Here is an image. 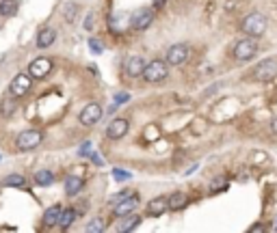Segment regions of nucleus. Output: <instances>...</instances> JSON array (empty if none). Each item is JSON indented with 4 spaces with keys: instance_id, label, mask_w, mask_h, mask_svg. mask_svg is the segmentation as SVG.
Masks as SVG:
<instances>
[{
    "instance_id": "f257e3e1",
    "label": "nucleus",
    "mask_w": 277,
    "mask_h": 233,
    "mask_svg": "<svg viewBox=\"0 0 277 233\" xmlns=\"http://www.w3.org/2000/svg\"><path fill=\"white\" fill-rule=\"evenodd\" d=\"M266 18L262 13H258V11H254V13H249L245 20H243V24H240V30L245 33L247 37H262L264 33H266Z\"/></svg>"
},
{
    "instance_id": "f03ea898",
    "label": "nucleus",
    "mask_w": 277,
    "mask_h": 233,
    "mask_svg": "<svg viewBox=\"0 0 277 233\" xmlns=\"http://www.w3.org/2000/svg\"><path fill=\"white\" fill-rule=\"evenodd\" d=\"M169 76V63L167 61H152L145 65V71H143V80L145 82H150V84H158L162 82V80H167Z\"/></svg>"
},
{
    "instance_id": "7ed1b4c3",
    "label": "nucleus",
    "mask_w": 277,
    "mask_h": 233,
    "mask_svg": "<svg viewBox=\"0 0 277 233\" xmlns=\"http://www.w3.org/2000/svg\"><path fill=\"white\" fill-rule=\"evenodd\" d=\"M251 78L260 84H266V82H273L277 78V59H264L262 63H258L251 71Z\"/></svg>"
},
{
    "instance_id": "20e7f679",
    "label": "nucleus",
    "mask_w": 277,
    "mask_h": 233,
    "mask_svg": "<svg viewBox=\"0 0 277 233\" xmlns=\"http://www.w3.org/2000/svg\"><path fill=\"white\" fill-rule=\"evenodd\" d=\"M258 50H260V45L256 41V37H245V39H240V41L234 43L232 54H234L236 61H251L258 54Z\"/></svg>"
},
{
    "instance_id": "39448f33",
    "label": "nucleus",
    "mask_w": 277,
    "mask_h": 233,
    "mask_svg": "<svg viewBox=\"0 0 277 233\" xmlns=\"http://www.w3.org/2000/svg\"><path fill=\"white\" fill-rule=\"evenodd\" d=\"M42 141H44V134L39 130H24L15 138V147L20 151H30V149H37L42 145Z\"/></svg>"
},
{
    "instance_id": "423d86ee",
    "label": "nucleus",
    "mask_w": 277,
    "mask_h": 233,
    "mask_svg": "<svg viewBox=\"0 0 277 233\" xmlns=\"http://www.w3.org/2000/svg\"><path fill=\"white\" fill-rule=\"evenodd\" d=\"M102 115H104V110H102V106L100 104H95V102H91V104H87V106L80 110V115H78V121H80V125H85V127H91V125H95L97 121L102 119Z\"/></svg>"
},
{
    "instance_id": "0eeeda50",
    "label": "nucleus",
    "mask_w": 277,
    "mask_h": 233,
    "mask_svg": "<svg viewBox=\"0 0 277 233\" xmlns=\"http://www.w3.org/2000/svg\"><path fill=\"white\" fill-rule=\"evenodd\" d=\"M189 45H184V43H176V45H171L169 50H167V63H169V67H182L186 65V61H189Z\"/></svg>"
},
{
    "instance_id": "6e6552de",
    "label": "nucleus",
    "mask_w": 277,
    "mask_h": 233,
    "mask_svg": "<svg viewBox=\"0 0 277 233\" xmlns=\"http://www.w3.org/2000/svg\"><path fill=\"white\" fill-rule=\"evenodd\" d=\"M52 61L50 59H35L28 65V74H30V78L32 80H44V78H48L50 76V71H52Z\"/></svg>"
},
{
    "instance_id": "1a4fd4ad",
    "label": "nucleus",
    "mask_w": 277,
    "mask_h": 233,
    "mask_svg": "<svg viewBox=\"0 0 277 233\" xmlns=\"http://www.w3.org/2000/svg\"><path fill=\"white\" fill-rule=\"evenodd\" d=\"M145 59L143 56H128V59L124 61V74L128 78H138V76H143V71H145Z\"/></svg>"
},
{
    "instance_id": "9d476101",
    "label": "nucleus",
    "mask_w": 277,
    "mask_h": 233,
    "mask_svg": "<svg viewBox=\"0 0 277 233\" xmlns=\"http://www.w3.org/2000/svg\"><path fill=\"white\" fill-rule=\"evenodd\" d=\"M30 84H32L30 74H18V76H15L11 82H9V93L15 95V98H22V95L28 93Z\"/></svg>"
},
{
    "instance_id": "9b49d317",
    "label": "nucleus",
    "mask_w": 277,
    "mask_h": 233,
    "mask_svg": "<svg viewBox=\"0 0 277 233\" xmlns=\"http://www.w3.org/2000/svg\"><path fill=\"white\" fill-rule=\"evenodd\" d=\"M136 207H138V197L132 192V195L126 197L124 201H119L117 205H113V214L119 216V218H124V216H128V214H134Z\"/></svg>"
},
{
    "instance_id": "f8f14e48",
    "label": "nucleus",
    "mask_w": 277,
    "mask_h": 233,
    "mask_svg": "<svg viewBox=\"0 0 277 233\" xmlns=\"http://www.w3.org/2000/svg\"><path fill=\"white\" fill-rule=\"evenodd\" d=\"M128 127H130L128 119H113V121L109 123V127H107V136L111 141H119L128 134Z\"/></svg>"
},
{
    "instance_id": "ddd939ff",
    "label": "nucleus",
    "mask_w": 277,
    "mask_h": 233,
    "mask_svg": "<svg viewBox=\"0 0 277 233\" xmlns=\"http://www.w3.org/2000/svg\"><path fill=\"white\" fill-rule=\"evenodd\" d=\"M154 20V9H138L134 15H132V22H130V26L134 30H145L152 24Z\"/></svg>"
},
{
    "instance_id": "4468645a",
    "label": "nucleus",
    "mask_w": 277,
    "mask_h": 233,
    "mask_svg": "<svg viewBox=\"0 0 277 233\" xmlns=\"http://www.w3.org/2000/svg\"><path fill=\"white\" fill-rule=\"evenodd\" d=\"M169 210V205H167V199L165 197H156V199H152L150 203H148V216H162Z\"/></svg>"
},
{
    "instance_id": "2eb2a0df",
    "label": "nucleus",
    "mask_w": 277,
    "mask_h": 233,
    "mask_svg": "<svg viewBox=\"0 0 277 233\" xmlns=\"http://www.w3.org/2000/svg\"><path fill=\"white\" fill-rule=\"evenodd\" d=\"M63 207L61 205H52L44 212V227H59V218H61Z\"/></svg>"
},
{
    "instance_id": "dca6fc26",
    "label": "nucleus",
    "mask_w": 277,
    "mask_h": 233,
    "mask_svg": "<svg viewBox=\"0 0 277 233\" xmlns=\"http://www.w3.org/2000/svg\"><path fill=\"white\" fill-rule=\"evenodd\" d=\"M85 186V181L83 177H78V175H70L67 179H65V195L67 197H76L80 190H83Z\"/></svg>"
},
{
    "instance_id": "f3484780",
    "label": "nucleus",
    "mask_w": 277,
    "mask_h": 233,
    "mask_svg": "<svg viewBox=\"0 0 277 233\" xmlns=\"http://www.w3.org/2000/svg\"><path fill=\"white\" fill-rule=\"evenodd\" d=\"M54 41H56V30H54V28L39 30V35H37V48H39V50H44V48H50Z\"/></svg>"
},
{
    "instance_id": "a211bd4d",
    "label": "nucleus",
    "mask_w": 277,
    "mask_h": 233,
    "mask_svg": "<svg viewBox=\"0 0 277 233\" xmlns=\"http://www.w3.org/2000/svg\"><path fill=\"white\" fill-rule=\"evenodd\" d=\"M15 110H18V98L9 93L3 102H0V115H3V117H13Z\"/></svg>"
},
{
    "instance_id": "6ab92c4d",
    "label": "nucleus",
    "mask_w": 277,
    "mask_h": 233,
    "mask_svg": "<svg viewBox=\"0 0 277 233\" xmlns=\"http://www.w3.org/2000/svg\"><path fill=\"white\" fill-rule=\"evenodd\" d=\"M76 216H78V212L74 210V207H65V210L61 212V218H59V227H61V231H67L72 224H74Z\"/></svg>"
},
{
    "instance_id": "aec40b11",
    "label": "nucleus",
    "mask_w": 277,
    "mask_h": 233,
    "mask_svg": "<svg viewBox=\"0 0 277 233\" xmlns=\"http://www.w3.org/2000/svg\"><path fill=\"white\" fill-rule=\"evenodd\" d=\"M186 195L184 192H171V195L167 197V205H169V210L171 212H178V210H182V207L186 205Z\"/></svg>"
},
{
    "instance_id": "412c9836",
    "label": "nucleus",
    "mask_w": 277,
    "mask_h": 233,
    "mask_svg": "<svg viewBox=\"0 0 277 233\" xmlns=\"http://www.w3.org/2000/svg\"><path fill=\"white\" fill-rule=\"evenodd\" d=\"M138 224H141V216H136V214H128V216H124V220H121L119 224H117V229L119 231H134Z\"/></svg>"
},
{
    "instance_id": "4be33fe9",
    "label": "nucleus",
    "mask_w": 277,
    "mask_h": 233,
    "mask_svg": "<svg viewBox=\"0 0 277 233\" xmlns=\"http://www.w3.org/2000/svg\"><path fill=\"white\" fill-rule=\"evenodd\" d=\"M32 179H35L37 186H52V181H54V173L52 171H48V168H39V171L32 175Z\"/></svg>"
},
{
    "instance_id": "5701e85b",
    "label": "nucleus",
    "mask_w": 277,
    "mask_h": 233,
    "mask_svg": "<svg viewBox=\"0 0 277 233\" xmlns=\"http://www.w3.org/2000/svg\"><path fill=\"white\" fill-rule=\"evenodd\" d=\"M18 9H20V0H0V15H5V18L15 15Z\"/></svg>"
},
{
    "instance_id": "b1692460",
    "label": "nucleus",
    "mask_w": 277,
    "mask_h": 233,
    "mask_svg": "<svg viewBox=\"0 0 277 233\" xmlns=\"http://www.w3.org/2000/svg\"><path fill=\"white\" fill-rule=\"evenodd\" d=\"M5 186H11V188H24V186H26V179H24L22 177V175H7V177H5Z\"/></svg>"
},
{
    "instance_id": "393cba45",
    "label": "nucleus",
    "mask_w": 277,
    "mask_h": 233,
    "mask_svg": "<svg viewBox=\"0 0 277 233\" xmlns=\"http://www.w3.org/2000/svg\"><path fill=\"white\" fill-rule=\"evenodd\" d=\"M76 11H78V5H76V3L65 5V9H63V18H65V22L74 24V22H76Z\"/></svg>"
},
{
    "instance_id": "a878e982",
    "label": "nucleus",
    "mask_w": 277,
    "mask_h": 233,
    "mask_svg": "<svg viewBox=\"0 0 277 233\" xmlns=\"http://www.w3.org/2000/svg\"><path fill=\"white\" fill-rule=\"evenodd\" d=\"M87 231L89 233H102L104 231V220L102 218H95L93 222H89L87 224Z\"/></svg>"
},
{
    "instance_id": "bb28decb",
    "label": "nucleus",
    "mask_w": 277,
    "mask_h": 233,
    "mask_svg": "<svg viewBox=\"0 0 277 233\" xmlns=\"http://www.w3.org/2000/svg\"><path fill=\"white\" fill-rule=\"evenodd\" d=\"M113 179H117V181H126V179H132V175H130L128 171H121V168H113Z\"/></svg>"
},
{
    "instance_id": "cd10ccee",
    "label": "nucleus",
    "mask_w": 277,
    "mask_h": 233,
    "mask_svg": "<svg viewBox=\"0 0 277 233\" xmlns=\"http://www.w3.org/2000/svg\"><path fill=\"white\" fill-rule=\"evenodd\" d=\"M130 195H132V192H130V190H124V192H119V195L111 197V201H109V203H111V207H113V205H117L119 201H124V199H126V197H130Z\"/></svg>"
},
{
    "instance_id": "c85d7f7f",
    "label": "nucleus",
    "mask_w": 277,
    "mask_h": 233,
    "mask_svg": "<svg viewBox=\"0 0 277 233\" xmlns=\"http://www.w3.org/2000/svg\"><path fill=\"white\" fill-rule=\"evenodd\" d=\"M89 48H91V52H93L95 56H97V54H102V50H104L102 43L97 41V39H89Z\"/></svg>"
},
{
    "instance_id": "c756f323",
    "label": "nucleus",
    "mask_w": 277,
    "mask_h": 233,
    "mask_svg": "<svg viewBox=\"0 0 277 233\" xmlns=\"http://www.w3.org/2000/svg\"><path fill=\"white\" fill-rule=\"evenodd\" d=\"M93 20H95V13L89 11L87 18H85V30H93Z\"/></svg>"
},
{
    "instance_id": "7c9ffc66",
    "label": "nucleus",
    "mask_w": 277,
    "mask_h": 233,
    "mask_svg": "<svg viewBox=\"0 0 277 233\" xmlns=\"http://www.w3.org/2000/svg\"><path fill=\"white\" fill-rule=\"evenodd\" d=\"M128 100H130V93H126V91H121V93L115 95V104H117V106H121V104H126Z\"/></svg>"
},
{
    "instance_id": "2f4dec72",
    "label": "nucleus",
    "mask_w": 277,
    "mask_h": 233,
    "mask_svg": "<svg viewBox=\"0 0 277 233\" xmlns=\"http://www.w3.org/2000/svg\"><path fill=\"white\" fill-rule=\"evenodd\" d=\"M78 156H91V143H83V145H80Z\"/></svg>"
},
{
    "instance_id": "473e14b6",
    "label": "nucleus",
    "mask_w": 277,
    "mask_h": 233,
    "mask_svg": "<svg viewBox=\"0 0 277 233\" xmlns=\"http://www.w3.org/2000/svg\"><path fill=\"white\" fill-rule=\"evenodd\" d=\"M91 162L97 164V166H102V164H104V160H102L100 156H97V151H91Z\"/></svg>"
},
{
    "instance_id": "72a5a7b5",
    "label": "nucleus",
    "mask_w": 277,
    "mask_h": 233,
    "mask_svg": "<svg viewBox=\"0 0 277 233\" xmlns=\"http://www.w3.org/2000/svg\"><path fill=\"white\" fill-rule=\"evenodd\" d=\"M264 229L266 227H264V224H260V222L258 224H251V227H249V231H264Z\"/></svg>"
},
{
    "instance_id": "f704fd0d",
    "label": "nucleus",
    "mask_w": 277,
    "mask_h": 233,
    "mask_svg": "<svg viewBox=\"0 0 277 233\" xmlns=\"http://www.w3.org/2000/svg\"><path fill=\"white\" fill-rule=\"evenodd\" d=\"M165 3H167V0H154V9H162Z\"/></svg>"
},
{
    "instance_id": "c9c22d12",
    "label": "nucleus",
    "mask_w": 277,
    "mask_h": 233,
    "mask_svg": "<svg viewBox=\"0 0 277 233\" xmlns=\"http://www.w3.org/2000/svg\"><path fill=\"white\" fill-rule=\"evenodd\" d=\"M271 130H273V134H277V117L271 121Z\"/></svg>"
}]
</instances>
